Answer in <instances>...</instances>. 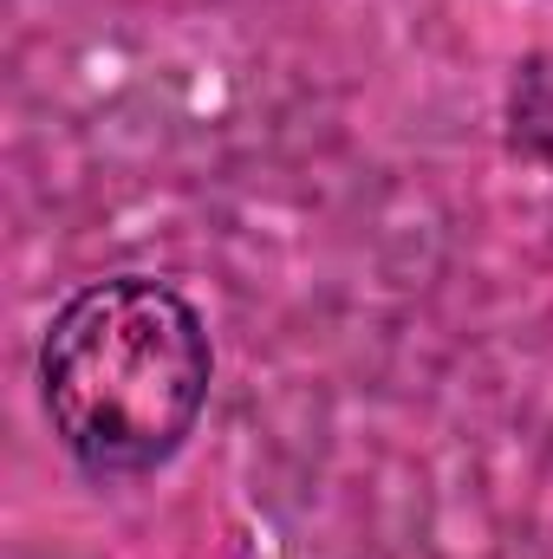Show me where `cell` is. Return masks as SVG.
<instances>
[{
  "instance_id": "cell-2",
  "label": "cell",
  "mask_w": 553,
  "mask_h": 559,
  "mask_svg": "<svg viewBox=\"0 0 553 559\" xmlns=\"http://www.w3.org/2000/svg\"><path fill=\"white\" fill-rule=\"evenodd\" d=\"M508 143L515 156L553 163V52H534L508 79Z\"/></svg>"
},
{
  "instance_id": "cell-1",
  "label": "cell",
  "mask_w": 553,
  "mask_h": 559,
  "mask_svg": "<svg viewBox=\"0 0 553 559\" xmlns=\"http://www.w3.org/2000/svg\"><path fill=\"white\" fill-rule=\"evenodd\" d=\"M215 345L202 312L150 274L79 286L39 338V404L59 449L98 475L131 481L163 468L209 404Z\"/></svg>"
}]
</instances>
